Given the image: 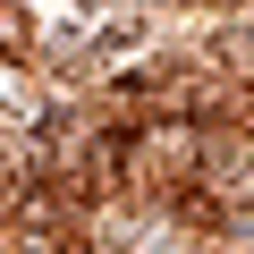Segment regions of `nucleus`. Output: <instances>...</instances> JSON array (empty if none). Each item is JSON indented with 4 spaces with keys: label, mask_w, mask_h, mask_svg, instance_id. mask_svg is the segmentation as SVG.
<instances>
[{
    "label": "nucleus",
    "mask_w": 254,
    "mask_h": 254,
    "mask_svg": "<svg viewBox=\"0 0 254 254\" xmlns=\"http://www.w3.org/2000/svg\"><path fill=\"white\" fill-rule=\"evenodd\" d=\"M119 187L127 203L144 212H170V203H195L203 195V127L195 119H153L119 144Z\"/></svg>",
    "instance_id": "f257e3e1"
}]
</instances>
